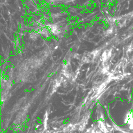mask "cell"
Wrapping results in <instances>:
<instances>
[{"mask_svg": "<svg viewBox=\"0 0 133 133\" xmlns=\"http://www.w3.org/2000/svg\"><path fill=\"white\" fill-rule=\"evenodd\" d=\"M111 51L110 50H107L104 52L102 55V60L104 62L107 61L108 59L111 57Z\"/></svg>", "mask_w": 133, "mask_h": 133, "instance_id": "6da1fadb", "label": "cell"}, {"mask_svg": "<svg viewBox=\"0 0 133 133\" xmlns=\"http://www.w3.org/2000/svg\"><path fill=\"white\" fill-rule=\"evenodd\" d=\"M131 62H132V63L133 64V59L131 60Z\"/></svg>", "mask_w": 133, "mask_h": 133, "instance_id": "7a4b0ae2", "label": "cell"}]
</instances>
